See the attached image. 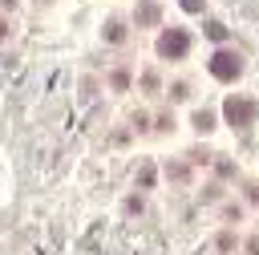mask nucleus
<instances>
[{"mask_svg": "<svg viewBox=\"0 0 259 255\" xmlns=\"http://www.w3.org/2000/svg\"><path fill=\"white\" fill-rule=\"evenodd\" d=\"M223 113H227V121H231L235 130H247V125L255 121L259 105H255V101H247V97H231V101L223 105Z\"/></svg>", "mask_w": 259, "mask_h": 255, "instance_id": "1", "label": "nucleus"}, {"mask_svg": "<svg viewBox=\"0 0 259 255\" xmlns=\"http://www.w3.org/2000/svg\"><path fill=\"white\" fill-rule=\"evenodd\" d=\"M239 69H243V61H239V53H231V49H219V53L210 57V77H219V81H235Z\"/></svg>", "mask_w": 259, "mask_h": 255, "instance_id": "2", "label": "nucleus"}, {"mask_svg": "<svg viewBox=\"0 0 259 255\" xmlns=\"http://www.w3.org/2000/svg\"><path fill=\"white\" fill-rule=\"evenodd\" d=\"M186 45H190V36H186L182 28H170V32H162L158 53H162V57H182V53H186Z\"/></svg>", "mask_w": 259, "mask_h": 255, "instance_id": "3", "label": "nucleus"}, {"mask_svg": "<svg viewBox=\"0 0 259 255\" xmlns=\"http://www.w3.org/2000/svg\"><path fill=\"white\" fill-rule=\"evenodd\" d=\"M154 20H158V4H154V0H146V4L138 8V24H154Z\"/></svg>", "mask_w": 259, "mask_h": 255, "instance_id": "4", "label": "nucleus"}, {"mask_svg": "<svg viewBox=\"0 0 259 255\" xmlns=\"http://www.w3.org/2000/svg\"><path fill=\"white\" fill-rule=\"evenodd\" d=\"M194 125H198L202 134H206V130H214V113H206V109H198V113H194Z\"/></svg>", "mask_w": 259, "mask_h": 255, "instance_id": "5", "label": "nucleus"}, {"mask_svg": "<svg viewBox=\"0 0 259 255\" xmlns=\"http://www.w3.org/2000/svg\"><path fill=\"white\" fill-rule=\"evenodd\" d=\"M206 36H210V40H227V24L210 20V24H206Z\"/></svg>", "mask_w": 259, "mask_h": 255, "instance_id": "6", "label": "nucleus"}, {"mask_svg": "<svg viewBox=\"0 0 259 255\" xmlns=\"http://www.w3.org/2000/svg\"><path fill=\"white\" fill-rule=\"evenodd\" d=\"M105 36H109V40H113V45H117V40H121V36H125V28H121V24H109V28H105Z\"/></svg>", "mask_w": 259, "mask_h": 255, "instance_id": "7", "label": "nucleus"}, {"mask_svg": "<svg viewBox=\"0 0 259 255\" xmlns=\"http://www.w3.org/2000/svg\"><path fill=\"white\" fill-rule=\"evenodd\" d=\"M182 8L186 12H202V0H182Z\"/></svg>", "mask_w": 259, "mask_h": 255, "instance_id": "8", "label": "nucleus"}]
</instances>
